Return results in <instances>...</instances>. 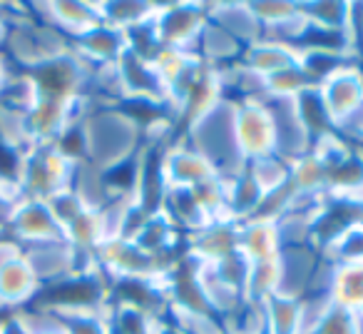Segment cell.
Instances as JSON below:
<instances>
[{
  "instance_id": "6da1fadb",
  "label": "cell",
  "mask_w": 363,
  "mask_h": 334,
  "mask_svg": "<svg viewBox=\"0 0 363 334\" xmlns=\"http://www.w3.org/2000/svg\"><path fill=\"white\" fill-rule=\"evenodd\" d=\"M80 130L85 142V165L95 167L97 173H107L135 157L145 145V137L117 105H92L82 117Z\"/></svg>"
},
{
  "instance_id": "7a4b0ae2",
  "label": "cell",
  "mask_w": 363,
  "mask_h": 334,
  "mask_svg": "<svg viewBox=\"0 0 363 334\" xmlns=\"http://www.w3.org/2000/svg\"><path fill=\"white\" fill-rule=\"evenodd\" d=\"M70 38H65L60 31L33 16L26 21L11 23L0 53L8 58V63L21 68V72H30L43 63H50L70 53Z\"/></svg>"
},
{
  "instance_id": "3957f363",
  "label": "cell",
  "mask_w": 363,
  "mask_h": 334,
  "mask_svg": "<svg viewBox=\"0 0 363 334\" xmlns=\"http://www.w3.org/2000/svg\"><path fill=\"white\" fill-rule=\"evenodd\" d=\"M80 162L67 157L57 145H35L26 152L21 167V195L33 200H50L72 188V178Z\"/></svg>"
},
{
  "instance_id": "277c9868",
  "label": "cell",
  "mask_w": 363,
  "mask_h": 334,
  "mask_svg": "<svg viewBox=\"0 0 363 334\" xmlns=\"http://www.w3.org/2000/svg\"><path fill=\"white\" fill-rule=\"evenodd\" d=\"M234 107V140L244 165L277 155V127L267 100H229Z\"/></svg>"
},
{
  "instance_id": "5b68a950",
  "label": "cell",
  "mask_w": 363,
  "mask_h": 334,
  "mask_svg": "<svg viewBox=\"0 0 363 334\" xmlns=\"http://www.w3.org/2000/svg\"><path fill=\"white\" fill-rule=\"evenodd\" d=\"M95 68L85 63L75 50L55 58L50 63H43L28 75L33 77L40 97H57V100H77V97H87L90 90V80Z\"/></svg>"
},
{
  "instance_id": "8992f818",
  "label": "cell",
  "mask_w": 363,
  "mask_h": 334,
  "mask_svg": "<svg viewBox=\"0 0 363 334\" xmlns=\"http://www.w3.org/2000/svg\"><path fill=\"white\" fill-rule=\"evenodd\" d=\"M6 237H11L18 247L65 242V232L52 215L50 205L45 200L33 198H21L11 205L6 217Z\"/></svg>"
},
{
  "instance_id": "52a82bcc",
  "label": "cell",
  "mask_w": 363,
  "mask_h": 334,
  "mask_svg": "<svg viewBox=\"0 0 363 334\" xmlns=\"http://www.w3.org/2000/svg\"><path fill=\"white\" fill-rule=\"evenodd\" d=\"M207 23L209 8L204 3H157L155 28L164 48L194 53Z\"/></svg>"
},
{
  "instance_id": "ba28073f",
  "label": "cell",
  "mask_w": 363,
  "mask_h": 334,
  "mask_svg": "<svg viewBox=\"0 0 363 334\" xmlns=\"http://www.w3.org/2000/svg\"><path fill=\"white\" fill-rule=\"evenodd\" d=\"M162 173H164L167 188H184L192 190L197 185L207 183L209 178L217 175V170L212 167V162L192 147L187 140H169L162 155Z\"/></svg>"
},
{
  "instance_id": "9c48e42d",
  "label": "cell",
  "mask_w": 363,
  "mask_h": 334,
  "mask_svg": "<svg viewBox=\"0 0 363 334\" xmlns=\"http://www.w3.org/2000/svg\"><path fill=\"white\" fill-rule=\"evenodd\" d=\"M40 289V279L35 277L30 262L21 249L8 254L0 262V312H6V309L21 312V309L30 307Z\"/></svg>"
},
{
  "instance_id": "30bf717a",
  "label": "cell",
  "mask_w": 363,
  "mask_h": 334,
  "mask_svg": "<svg viewBox=\"0 0 363 334\" xmlns=\"http://www.w3.org/2000/svg\"><path fill=\"white\" fill-rule=\"evenodd\" d=\"M239 249V222L234 220H212L202 230L184 237V254L197 264L207 267Z\"/></svg>"
},
{
  "instance_id": "8fae6325",
  "label": "cell",
  "mask_w": 363,
  "mask_h": 334,
  "mask_svg": "<svg viewBox=\"0 0 363 334\" xmlns=\"http://www.w3.org/2000/svg\"><path fill=\"white\" fill-rule=\"evenodd\" d=\"M30 11L38 21L52 26L70 41L85 36L87 31L102 23L100 3H72V0L65 3V0H60V3H35V6H30Z\"/></svg>"
},
{
  "instance_id": "7c38bea8",
  "label": "cell",
  "mask_w": 363,
  "mask_h": 334,
  "mask_svg": "<svg viewBox=\"0 0 363 334\" xmlns=\"http://www.w3.org/2000/svg\"><path fill=\"white\" fill-rule=\"evenodd\" d=\"M323 97L328 115H331L333 125H341L353 110L363 102V68L361 63H353L333 75H328L321 85H316Z\"/></svg>"
},
{
  "instance_id": "4fadbf2b",
  "label": "cell",
  "mask_w": 363,
  "mask_h": 334,
  "mask_svg": "<svg viewBox=\"0 0 363 334\" xmlns=\"http://www.w3.org/2000/svg\"><path fill=\"white\" fill-rule=\"evenodd\" d=\"M117 80H120L122 100H152V102H164L167 105V90L164 82L160 80L155 65L135 53L125 50L122 58L115 63Z\"/></svg>"
},
{
  "instance_id": "5bb4252c",
  "label": "cell",
  "mask_w": 363,
  "mask_h": 334,
  "mask_svg": "<svg viewBox=\"0 0 363 334\" xmlns=\"http://www.w3.org/2000/svg\"><path fill=\"white\" fill-rule=\"evenodd\" d=\"M301 63L298 50H294L289 43L269 41V38H259L257 43L247 45L239 55L237 65L244 68L247 72L257 77H269L279 70H286Z\"/></svg>"
},
{
  "instance_id": "9a60e30c",
  "label": "cell",
  "mask_w": 363,
  "mask_h": 334,
  "mask_svg": "<svg viewBox=\"0 0 363 334\" xmlns=\"http://www.w3.org/2000/svg\"><path fill=\"white\" fill-rule=\"evenodd\" d=\"M70 43H72V50L85 63H90L92 68L115 65L122 58V53L127 50L125 31H117V28L107 26V23H100L92 31H87L85 36L75 38Z\"/></svg>"
},
{
  "instance_id": "2e32d148",
  "label": "cell",
  "mask_w": 363,
  "mask_h": 334,
  "mask_svg": "<svg viewBox=\"0 0 363 334\" xmlns=\"http://www.w3.org/2000/svg\"><path fill=\"white\" fill-rule=\"evenodd\" d=\"M284 249L281 232L277 222L267 220H247L239 222V252L249 262H264V259L279 257Z\"/></svg>"
},
{
  "instance_id": "e0dca14e",
  "label": "cell",
  "mask_w": 363,
  "mask_h": 334,
  "mask_svg": "<svg viewBox=\"0 0 363 334\" xmlns=\"http://www.w3.org/2000/svg\"><path fill=\"white\" fill-rule=\"evenodd\" d=\"M264 188L257 183V178L252 175L247 165L239 170L237 175L227 178V208H229V217L234 222H247L254 217L257 208L262 205L264 198Z\"/></svg>"
},
{
  "instance_id": "ac0fdd59",
  "label": "cell",
  "mask_w": 363,
  "mask_h": 334,
  "mask_svg": "<svg viewBox=\"0 0 363 334\" xmlns=\"http://www.w3.org/2000/svg\"><path fill=\"white\" fill-rule=\"evenodd\" d=\"M132 242L152 257H164V254H179L177 247L184 244V237L164 212H155L147 217V222L132 237Z\"/></svg>"
},
{
  "instance_id": "d6986e66",
  "label": "cell",
  "mask_w": 363,
  "mask_h": 334,
  "mask_svg": "<svg viewBox=\"0 0 363 334\" xmlns=\"http://www.w3.org/2000/svg\"><path fill=\"white\" fill-rule=\"evenodd\" d=\"M162 212L172 220V225H174L182 235H192V232H197V230H202L207 222H212V220L202 212L197 200H194L192 190H184V188H167Z\"/></svg>"
},
{
  "instance_id": "ffe728a7",
  "label": "cell",
  "mask_w": 363,
  "mask_h": 334,
  "mask_svg": "<svg viewBox=\"0 0 363 334\" xmlns=\"http://www.w3.org/2000/svg\"><path fill=\"white\" fill-rule=\"evenodd\" d=\"M291 102H294V112H296L301 127L306 130L311 145L316 140H321V137L336 132V125H333L331 115H328L326 105H323V97L318 92V87H308L298 97H294Z\"/></svg>"
},
{
  "instance_id": "44dd1931",
  "label": "cell",
  "mask_w": 363,
  "mask_h": 334,
  "mask_svg": "<svg viewBox=\"0 0 363 334\" xmlns=\"http://www.w3.org/2000/svg\"><path fill=\"white\" fill-rule=\"evenodd\" d=\"M264 334H303V307L298 297L272 294L264 299Z\"/></svg>"
},
{
  "instance_id": "7402d4cb",
  "label": "cell",
  "mask_w": 363,
  "mask_h": 334,
  "mask_svg": "<svg viewBox=\"0 0 363 334\" xmlns=\"http://www.w3.org/2000/svg\"><path fill=\"white\" fill-rule=\"evenodd\" d=\"M289 183L303 198H316L328 190V173L311 150L289 162Z\"/></svg>"
},
{
  "instance_id": "603a6c76",
  "label": "cell",
  "mask_w": 363,
  "mask_h": 334,
  "mask_svg": "<svg viewBox=\"0 0 363 334\" xmlns=\"http://www.w3.org/2000/svg\"><path fill=\"white\" fill-rule=\"evenodd\" d=\"M333 304L356 312L363 304V264H336L331 279Z\"/></svg>"
},
{
  "instance_id": "cb8c5ba5",
  "label": "cell",
  "mask_w": 363,
  "mask_h": 334,
  "mask_svg": "<svg viewBox=\"0 0 363 334\" xmlns=\"http://www.w3.org/2000/svg\"><path fill=\"white\" fill-rule=\"evenodd\" d=\"M264 85V100H294L308 87H316L311 82V77L306 75V70L301 68V63L286 70H279L269 77H262Z\"/></svg>"
},
{
  "instance_id": "d4e9b609",
  "label": "cell",
  "mask_w": 363,
  "mask_h": 334,
  "mask_svg": "<svg viewBox=\"0 0 363 334\" xmlns=\"http://www.w3.org/2000/svg\"><path fill=\"white\" fill-rule=\"evenodd\" d=\"M199 267H202V264H199ZM249 267H252V262H249V259L237 249V252L227 254V257L219 259V262L202 267V272L207 274V277H212L214 282H219L222 287L232 289V292H237V294H242V297H244Z\"/></svg>"
},
{
  "instance_id": "484cf974",
  "label": "cell",
  "mask_w": 363,
  "mask_h": 334,
  "mask_svg": "<svg viewBox=\"0 0 363 334\" xmlns=\"http://www.w3.org/2000/svg\"><path fill=\"white\" fill-rule=\"evenodd\" d=\"M102 6V23L117 28V31H130V28L147 23L155 18L157 3H100Z\"/></svg>"
},
{
  "instance_id": "4316f807",
  "label": "cell",
  "mask_w": 363,
  "mask_h": 334,
  "mask_svg": "<svg viewBox=\"0 0 363 334\" xmlns=\"http://www.w3.org/2000/svg\"><path fill=\"white\" fill-rule=\"evenodd\" d=\"M279 284H281V264H279V257L264 259V262H252L244 297L254 299V302H264L267 297L279 292Z\"/></svg>"
},
{
  "instance_id": "83f0119b",
  "label": "cell",
  "mask_w": 363,
  "mask_h": 334,
  "mask_svg": "<svg viewBox=\"0 0 363 334\" xmlns=\"http://www.w3.org/2000/svg\"><path fill=\"white\" fill-rule=\"evenodd\" d=\"M348 6L341 0H321V3H298L301 18L311 26L331 28V31L348 33Z\"/></svg>"
},
{
  "instance_id": "f1b7e54d",
  "label": "cell",
  "mask_w": 363,
  "mask_h": 334,
  "mask_svg": "<svg viewBox=\"0 0 363 334\" xmlns=\"http://www.w3.org/2000/svg\"><path fill=\"white\" fill-rule=\"evenodd\" d=\"M110 332L112 334H155L160 319L127 304H110Z\"/></svg>"
},
{
  "instance_id": "f546056e",
  "label": "cell",
  "mask_w": 363,
  "mask_h": 334,
  "mask_svg": "<svg viewBox=\"0 0 363 334\" xmlns=\"http://www.w3.org/2000/svg\"><path fill=\"white\" fill-rule=\"evenodd\" d=\"M192 195L209 220H232L227 208V178L214 175L207 183L192 188Z\"/></svg>"
},
{
  "instance_id": "4dcf8cb0",
  "label": "cell",
  "mask_w": 363,
  "mask_h": 334,
  "mask_svg": "<svg viewBox=\"0 0 363 334\" xmlns=\"http://www.w3.org/2000/svg\"><path fill=\"white\" fill-rule=\"evenodd\" d=\"M38 97L40 95H38V87L33 82V77L28 72L16 70L11 75V80L6 82L3 92H0V105L18 112H28L38 102Z\"/></svg>"
},
{
  "instance_id": "1f68e13d",
  "label": "cell",
  "mask_w": 363,
  "mask_h": 334,
  "mask_svg": "<svg viewBox=\"0 0 363 334\" xmlns=\"http://www.w3.org/2000/svg\"><path fill=\"white\" fill-rule=\"evenodd\" d=\"M323 257L331 259L333 264H363V227L346 230L331 247L323 252Z\"/></svg>"
},
{
  "instance_id": "d6a6232c",
  "label": "cell",
  "mask_w": 363,
  "mask_h": 334,
  "mask_svg": "<svg viewBox=\"0 0 363 334\" xmlns=\"http://www.w3.org/2000/svg\"><path fill=\"white\" fill-rule=\"evenodd\" d=\"M311 334H361V329H358V319L351 309L331 304Z\"/></svg>"
},
{
  "instance_id": "836d02e7",
  "label": "cell",
  "mask_w": 363,
  "mask_h": 334,
  "mask_svg": "<svg viewBox=\"0 0 363 334\" xmlns=\"http://www.w3.org/2000/svg\"><path fill=\"white\" fill-rule=\"evenodd\" d=\"M48 205H50V210H52V215H55V220L60 222L62 232H65V230L70 227V225L75 222V220L80 217V215L85 212V210H90L85 203H82V198L72 188H67V190H62V193H57L55 198L48 200Z\"/></svg>"
},
{
  "instance_id": "e575fe53",
  "label": "cell",
  "mask_w": 363,
  "mask_h": 334,
  "mask_svg": "<svg viewBox=\"0 0 363 334\" xmlns=\"http://www.w3.org/2000/svg\"><path fill=\"white\" fill-rule=\"evenodd\" d=\"M247 167L252 170V175L257 178V183L264 188V193L279 188V185H284L289 180V165L284 160H279L277 155L264 157V160H257V162H249Z\"/></svg>"
},
{
  "instance_id": "d590c367",
  "label": "cell",
  "mask_w": 363,
  "mask_h": 334,
  "mask_svg": "<svg viewBox=\"0 0 363 334\" xmlns=\"http://www.w3.org/2000/svg\"><path fill=\"white\" fill-rule=\"evenodd\" d=\"M28 324H30L33 334H65V329L60 327L55 317L50 312H43V309H23Z\"/></svg>"
},
{
  "instance_id": "8d00e7d4",
  "label": "cell",
  "mask_w": 363,
  "mask_h": 334,
  "mask_svg": "<svg viewBox=\"0 0 363 334\" xmlns=\"http://www.w3.org/2000/svg\"><path fill=\"white\" fill-rule=\"evenodd\" d=\"M8 28H11V13H8L6 3H0V48H3V43H6Z\"/></svg>"
},
{
  "instance_id": "74e56055",
  "label": "cell",
  "mask_w": 363,
  "mask_h": 334,
  "mask_svg": "<svg viewBox=\"0 0 363 334\" xmlns=\"http://www.w3.org/2000/svg\"><path fill=\"white\" fill-rule=\"evenodd\" d=\"M13 68H11V63H8V58L0 53V92H3V87H6V82L11 80V75H13Z\"/></svg>"
},
{
  "instance_id": "f35d334b",
  "label": "cell",
  "mask_w": 363,
  "mask_h": 334,
  "mask_svg": "<svg viewBox=\"0 0 363 334\" xmlns=\"http://www.w3.org/2000/svg\"><path fill=\"white\" fill-rule=\"evenodd\" d=\"M353 150H356V155L363 160V137H361V140H356V142H353Z\"/></svg>"
},
{
  "instance_id": "ab89813d",
  "label": "cell",
  "mask_w": 363,
  "mask_h": 334,
  "mask_svg": "<svg viewBox=\"0 0 363 334\" xmlns=\"http://www.w3.org/2000/svg\"><path fill=\"white\" fill-rule=\"evenodd\" d=\"M219 334H229V332H227V329H224V327H222V332H219Z\"/></svg>"
},
{
  "instance_id": "60d3db41",
  "label": "cell",
  "mask_w": 363,
  "mask_h": 334,
  "mask_svg": "<svg viewBox=\"0 0 363 334\" xmlns=\"http://www.w3.org/2000/svg\"><path fill=\"white\" fill-rule=\"evenodd\" d=\"M361 227H363V217H361Z\"/></svg>"
}]
</instances>
